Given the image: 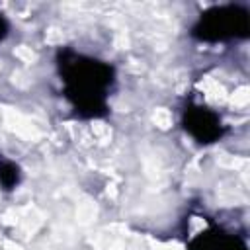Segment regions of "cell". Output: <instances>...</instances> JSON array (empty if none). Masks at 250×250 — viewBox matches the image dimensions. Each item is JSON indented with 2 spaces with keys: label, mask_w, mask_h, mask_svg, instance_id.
Returning <instances> with one entry per match:
<instances>
[{
  "label": "cell",
  "mask_w": 250,
  "mask_h": 250,
  "mask_svg": "<svg viewBox=\"0 0 250 250\" xmlns=\"http://www.w3.org/2000/svg\"><path fill=\"white\" fill-rule=\"evenodd\" d=\"M64 96L84 117H98L107 111V96L113 86V68L98 59L61 49L57 55Z\"/></svg>",
  "instance_id": "6da1fadb"
},
{
  "label": "cell",
  "mask_w": 250,
  "mask_h": 250,
  "mask_svg": "<svg viewBox=\"0 0 250 250\" xmlns=\"http://www.w3.org/2000/svg\"><path fill=\"white\" fill-rule=\"evenodd\" d=\"M248 10L238 4H225L205 10L193 25L191 35L199 41H225L248 37Z\"/></svg>",
  "instance_id": "7a4b0ae2"
},
{
  "label": "cell",
  "mask_w": 250,
  "mask_h": 250,
  "mask_svg": "<svg viewBox=\"0 0 250 250\" xmlns=\"http://www.w3.org/2000/svg\"><path fill=\"white\" fill-rule=\"evenodd\" d=\"M184 127L197 143H215L223 137L221 117L201 105H189L184 111Z\"/></svg>",
  "instance_id": "3957f363"
},
{
  "label": "cell",
  "mask_w": 250,
  "mask_h": 250,
  "mask_svg": "<svg viewBox=\"0 0 250 250\" xmlns=\"http://www.w3.org/2000/svg\"><path fill=\"white\" fill-rule=\"evenodd\" d=\"M189 250H248L244 240L221 229H209L191 238Z\"/></svg>",
  "instance_id": "277c9868"
},
{
  "label": "cell",
  "mask_w": 250,
  "mask_h": 250,
  "mask_svg": "<svg viewBox=\"0 0 250 250\" xmlns=\"http://www.w3.org/2000/svg\"><path fill=\"white\" fill-rule=\"evenodd\" d=\"M20 184V168L6 158H0V186L10 191Z\"/></svg>",
  "instance_id": "5b68a950"
},
{
  "label": "cell",
  "mask_w": 250,
  "mask_h": 250,
  "mask_svg": "<svg viewBox=\"0 0 250 250\" xmlns=\"http://www.w3.org/2000/svg\"><path fill=\"white\" fill-rule=\"evenodd\" d=\"M8 29H10V27H8V21H6V20H4V16L0 14V41L8 35Z\"/></svg>",
  "instance_id": "8992f818"
}]
</instances>
